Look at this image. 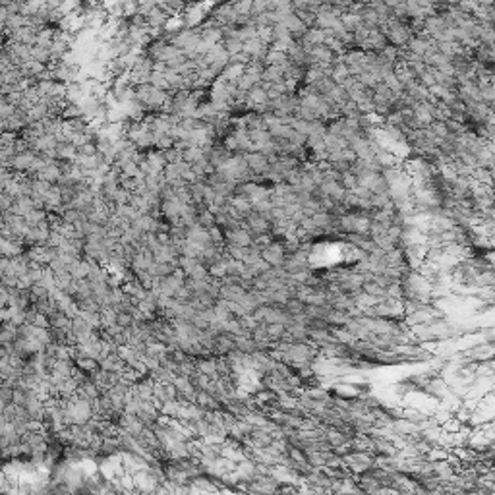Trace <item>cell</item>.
<instances>
[{"label": "cell", "instance_id": "9", "mask_svg": "<svg viewBox=\"0 0 495 495\" xmlns=\"http://www.w3.org/2000/svg\"><path fill=\"white\" fill-rule=\"evenodd\" d=\"M329 77H331L335 84H343L346 77H350V72H348V68H346L344 62L335 60L333 66H331V74H329Z\"/></svg>", "mask_w": 495, "mask_h": 495}, {"label": "cell", "instance_id": "22", "mask_svg": "<svg viewBox=\"0 0 495 495\" xmlns=\"http://www.w3.org/2000/svg\"><path fill=\"white\" fill-rule=\"evenodd\" d=\"M429 130H431V132H433V135H437V137H447V135H449L447 124H445V122H441V120H433V122L429 124Z\"/></svg>", "mask_w": 495, "mask_h": 495}, {"label": "cell", "instance_id": "11", "mask_svg": "<svg viewBox=\"0 0 495 495\" xmlns=\"http://www.w3.org/2000/svg\"><path fill=\"white\" fill-rule=\"evenodd\" d=\"M286 60H288V56H286L285 51H277V49H271V47H269L263 62H265V66H283Z\"/></svg>", "mask_w": 495, "mask_h": 495}, {"label": "cell", "instance_id": "23", "mask_svg": "<svg viewBox=\"0 0 495 495\" xmlns=\"http://www.w3.org/2000/svg\"><path fill=\"white\" fill-rule=\"evenodd\" d=\"M385 290H387V298L404 300V298H403V285H401V283H391V285L387 286Z\"/></svg>", "mask_w": 495, "mask_h": 495}, {"label": "cell", "instance_id": "21", "mask_svg": "<svg viewBox=\"0 0 495 495\" xmlns=\"http://www.w3.org/2000/svg\"><path fill=\"white\" fill-rule=\"evenodd\" d=\"M163 155H165V161H167V163H180V161H182V149H178L174 145L165 149Z\"/></svg>", "mask_w": 495, "mask_h": 495}, {"label": "cell", "instance_id": "3", "mask_svg": "<svg viewBox=\"0 0 495 495\" xmlns=\"http://www.w3.org/2000/svg\"><path fill=\"white\" fill-rule=\"evenodd\" d=\"M232 348H234V335L225 333V331L215 335V346H213V354H215V356H225V354H228Z\"/></svg>", "mask_w": 495, "mask_h": 495}, {"label": "cell", "instance_id": "2", "mask_svg": "<svg viewBox=\"0 0 495 495\" xmlns=\"http://www.w3.org/2000/svg\"><path fill=\"white\" fill-rule=\"evenodd\" d=\"M35 157H37V153L33 151V149H22V151H17L14 157H12V163H10V170H14V172H19V174H26L27 170L31 168V163L35 161Z\"/></svg>", "mask_w": 495, "mask_h": 495}, {"label": "cell", "instance_id": "17", "mask_svg": "<svg viewBox=\"0 0 495 495\" xmlns=\"http://www.w3.org/2000/svg\"><path fill=\"white\" fill-rule=\"evenodd\" d=\"M478 87H480V101L489 105V107H493V101H495L493 82H491V84H482V85H478Z\"/></svg>", "mask_w": 495, "mask_h": 495}, {"label": "cell", "instance_id": "26", "mask_svg": "<svg viewBox=\"0 0 495 495\" xmlns=\"http://www.w3.org/2000/svg\"><path fill=\"white\" fill-rule=\"evenodd\" d=\"M2 227H4V215L0 213V228H2Z\"/></svg>", "mask_w": 495, "mask_h": 495}, {"label": "cell", "instance_id": "18", "mask_svg": "<svg viewBox=\"0 0 495 495\" xmlns=\"http://www.w3.org/2000/svg\"><path fill=\"white\" fill-rule=\"evenodd\" d=\"M265 331H267L271 341H281L286 333V325H283V323H265Z\"/></svg>", "mask_w": 495, "mask_h": 495}, {"label": "cell", "instance_id": "20", "mask_svg": "<svg viewBox=\"0 0 495 495\" xmlns=\"http://www.w3.org/2000/svg\"><path fill=\"white\" fill-rule=\"evenodd\" d=\"M461 426H462L461 420H457L454 416H449V418L445 420L439 428L443 429V431H447V433H457V431L461 429Z\"/></svg>", "mask_w": 495, "mask_h": 495}, {"label": "cell", "instance_id": "14", "mask_svg": "<svg viewBox=\"0 0 495 495\" xmlns=\"http://www.w3.org/2000/svg\"><path fill=\"white\" fill-rule=\"evenodd\" d=\"M329 331H331V335L335 336L336 343L348 344V346H352V344L356 343V336H354L350 331H346L344 327H329Z\"/></svg>", "mask_w": 495, "mask_h": 495}, {"label": "cell", "instance_id": "16", "mask_svg": "<svg viewBox=\"0 0 495 495\" xmlns=\"http://www.w3.org/2000/svg\"><path fill=\"white\" fill-rule=\"evenodd\" d=\"M431 464H433V474H435L437 478L449 480L454 474L453 466H451L447 461H435V462H431Z\"/></svg>", "mask_w": 495, "mask_h": 495}, {"label": "cell", "instance_id": "4", "mask_svg": "<svg viewBox=\"0 0 495 495\" xmlns=\"http://www.w3.org/2000/svg\"><path fill=\"white\" fill-rule=\"evenodd\" d=\"M234 472L238 480L242 482H252L255 478V461L253 459H242L240 462H236Z\"/></svg>", "mask_w": 495, "mask_h": 495}, {"label": "cell", "instance_id": "19", "mask_svg": "<svg viewBox=\"0 0 495 495\" xmlns=\"http://www.w3.org/2000/svg\"><path fill=\"white\" fill-rule=\"evenodd\" d=\"M339 182H341V186H343L344 190H354V188L358 186V176H356L352 170L348 168V170L341 172V178H339Z\"/></svg>", "mask_w": 495, "mask_h": 495}, {"label": "cell", "instance_id": "8", "mask_svg": "<svg viewBox=\"0 0 495 495\" xmlns=\"http://www.w3.org/2000/svg\"><path fill=\"white\" fill-rule=\"evenodd\" d=\"M228 203H230V207H232V209H236L240 215H244V219H246V215L252 211V203H250V200H248V195L234 193V195L228 200Z\"/></svg>", "mask_w": 495, "mask_h": 495}, {"label": "cell", "instance_id": "24", "mask_svg": "<svg viewBox=\"0 0 495 495\" xmlns=\"http://www.w3.org/2000/svg\"><path fill=\"white\" fill-rule=\"evenodd\" d=\"M135 319L132 318V313L130 311H118V318H116V323L120 325V327H124V329H128L132 323H134Z\"/></svg>", "mask_w": 495, "mask_h": 495}, {"label": "cell", "instance_id": "15", "mask_svg": "<svg viewBox=\"0 0 495 495\" xmlns=\"http://www.w3.org/2000/svg\"><path fill=\"white\" fill-rule=\"evenodd\" d=\"M99 318H101V329L103 327H110V325H114V323H116L118 311L114 310L112 306H103L101 310H99Z\"/></svg>", "mask_w": 495, "mask_h": 495}, {"label": "cell", "instance_id": "6", "mask_svg": "<svg viewBox=\"0 0 495 495\" xmlns=\"http://www.w3.org/2000/svg\"><path fill=\"white\" fill-rule=\"evenodd\" d=\"M383 261H385L387 267H404L406 265V260H404V252L403 248H393L391 252H387L383 255Z\"/></svg>", "mask_w": 495, "mask_h": 495}, {"label": "cell", "instance_id": "5", "mask_svg": "<svg viewBox=\"0 0 495 495\" xmlns=\"http://www.w3.org/2000/svg\"><path fill=\"white\" fill-rule=\"evenodd\" d=\"M77 155V147L72 142H58L56 149H54V159L58 161H74Z\"/></svg>", "mask_w": 495, "mask_h": 495}, {"label": "cell", "instance_id": "1", "mask_svg": "<svg viewBox=\"0 0 495 495\" xmlns=\"http://www.w3.org/2000/svg\"><path fill=\"white\" fill-rule=\"evenodd\" d=\"M143 19H145V24L151 27L155 33L159 35L163 29H165V26H167V22L170 19V14H168L167 10L163 8V6H153V8L145 10V12H142Z\"/></svg>", "mask_w": 495, "mask_h": 495}, {"label": "cell", "instance_id": "13", "mask_svg": "<svg viewBox=\"0 0 495 495\" xmlns=\"http://www.w3.org/2000/svg\"><path fill=\"white\" fill-rule=\"evenodd\" d=\"M72 362H74V366H76L77 369H82L84 373H89V371L99 368V362L95 360V358H89V356H76V358H72Z\"/></svg>", "mask_w": 495, "mask_h": 495}, {"label": "cell", "instance_id": "12", "mask_svg": "<svg viewBox=\"0 0 495 495\" xmlns=\"http://www.w3.org/2000/svg\"><path fill=\"white\" fill-rule=\"evenodd\" d=\"M72 283H74V277L70 275V271H56L54 273V286L62 292H70Z\"/></svg>", "mask_w": 495, "mask_h": 495}, {"label": "cell", "instance_id": "25", "mask_svg": "<svg viewBox=\"0 0 495 495\" xmlns=\"http://www.w3.org/2000/svg\"><path fill=\"white\" fill-rule=\"evenodd\" d=\"M283 286H285V281L281 277L267 279V290H279V288H283Z\"/></svg>", "mask_w": 495, "mask_h": 495}, {"label": "cell", "instance_id": "10", "mask_svg": "<svg viewBox=\"0 0 495 495\" xmlns=\"http://www.w3.org/2000/svg\"><path fill=\"white\" fill-rule=\"evenodd\" d=\"M234 348H238V350L244 354H253L258 350V346H255V343H253V339L250 335H236Z\"/></svg>", "mask_w": 495, "mask_h": 495}, {"label": "cell", "instance_id": "7", "mask_svg": "<svg viewBox=\"0 0 495 495\" xmlns=\"http://www.w3.org/2000/svg\"><path fill=\"white\" fill-rule=\"evenodd\" d=\"M285 80V70L283 66H265L263 68V74H261V82L265 84H277Z\"/></svg>", "mask_w": 495, "mask_h": 495}]
</instances>
